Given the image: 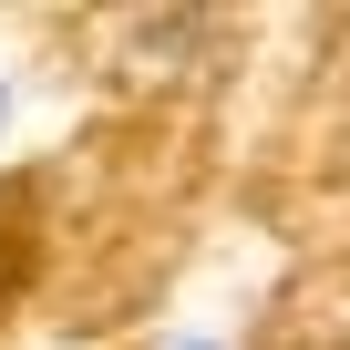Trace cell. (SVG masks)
<instances>
[{"mask_svg":"<svg viewBox=\"0 0 350 350\" xmlns=\"http://www.w3.org/2000/svg\"><path fill=\"white\" fill-rule=\"evenodd\" d=\"M11 124H21V93H11V72H0V144H11Z\"/></svg>","mask_w":350,"mask_h":350,"instance_id":"6da1fadb","label":"cell"},{"mask_svg":"<svg viewBox=\"0 0 350 350\" xmlns=\"http://www.w3.org/2000/svg\"><path fill=\"white\" fill-rule=\"evenodd\" d=\"M175 350H227V340H217V329H186V340H175Z\"/></svg>","mask_w":350,"mask_h":350,"instance_id":"7a4b0ae2","label":"cell"}]
</instances>
